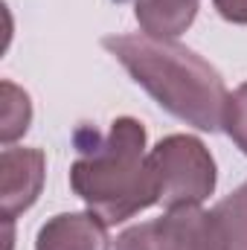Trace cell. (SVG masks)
Masks as SVG:
<instances>
[{
	"label": "cell",
	"instance_id": "6da1fadb",
	"mask_svg": "<svg viewBox=\"0 0 247 250\" xmlns=\"http://www.w3.org/2000/svg\"><path fill=\"white\" fill-rule=\"evenodd\" d=\"M102 47L148 90V96L198 131H221L227 114V84L221 73L195 50L148 35H108Z\"/></svg>",
	"mask_w": 247,
	"mask_h": 250
},
{
	"label": "cell",
	"instance_id": "7a4b0ae2",
	"mask_svg": "<svg viewBox=\"0 0 247 250\" xmlns=\"http://www.w3.org/2000/svg\"><path fill=\"white\" fill-rule=\"evenodd\" d=\"M70 187L108 227L160 201L157 181L145 154V128L134 117H120L93 148L70 166Z\"/></svg>",
	"mask_w": 247,
	"mask_h": 250
},
{
	"label": "cell",
	"instance_id": "3957f363",
	"mask_svg": "<svg viewBox=\"0 0 247 250\" xmlns=\"http://www.w3.org/2000/svg\"><path fill=\"white\" fill-rule=\"evenodd\" d=\"M148 163L166 209L201 207L215 192V160L192 134H169L151 151Z\"/></svg>",
	"mask_w": 247,
	"mask_h": 250
},
{
	"label": "cell",
	"instance_id": "277c9868",
	"mask_svg": "<svg viewBox=\"0 0 247 250\" xmlns=\"http://www.w3.org/2000/svg\"><path fill=\"white\" fill-rule=\"evenodd\" d=\"M114 250H227V239L215 209L172 207L166 215L120 233Z\"/></svg>",
	"mask_w": 247,
	"mask_h": 250
},
{
	"label": "cell",
	"instance_id": "5b68a950",
	"mask_svg": "<svg viewBox=\"0 0 247 250\" xmlns=\"http://www.w3.org/2000/svg\"><path fill=\"white\" fill-rule=\"evenodd\" d=\"M47 157L41 148H15L6 146L0 154V204L3 218L15 221V215L26 212L44 187Z\"/></svg>",
	"mask_w": 247,
	"mask_h": 250
},
{
	"label": "cell",
	"instance_id": "8992f818",
	"mask_svg": "<svg viewBox=\"0 0 247 250\" xmlns=\"http://www.w3.org/2000/svg\"><path fill=\"white\" fill-rule=\"evenodd\" d=\"M108 224L87 212H62L53 215L35 239V250H108Z\"/></svg>",
	"mask_w": 247,
	"mask_h": 250
},
{
	"label": "cell",
	"instance_id": "52a82bcc",
	"mask_svg": "<svg viewBox=\"0 0 247 250\" xmlns=\"http://www.w3.org/2000/svg\"><path fill=\"white\" fill-rule=\"evenodd\" d=\"M201 0H134V15L143 35L157 41H175L198 18Z\"/></svg>",
	"mask_w": 247,
	"mask_h": 250
},
{
	"label": "cell",
	"instance_id": "ba28073f",
	"mask_svg": "<svg viewBox=\"0 0 247 250\" xmlns=\"http://www.w3.org/2000/svg\"><path fill=\"white\" fill-rule=\"evenodd\" d=\"M212 209L221 221L227 250H247V184L221 198Z\"/></svg>",
	"mask_w": 247,
	"mask_h": 250
},
{
	"label": "cell",
	"instance_id": "9c48e42d",
	"mask_svg": "<svg viewBox=\"0 0 247 250\" xmlns=\"http://www.w3.org/2000/svg\"><path fill=\"white\" fill-rule=\"evenodd\" d=\"M29 123H32L29 96L21 87H15L12 82H3V128H0L3 146H12L18 137H23Z\"/></svg>",
	"mask_w": 247,
	"mask_h": 250
},
{
	"label": "cell",
	"instance_id": "30bf717a",
	"mask_svg": "<svg viewBox=\"0 0 247 250\" xmlns=\"http://www.w3.org/2000/svg\"><path fill=\"white\" fill-rule=\"evenodd\" d=\"M224 131L227 137L242 148L247 157V82L233 90V96L227 99V114H224Z\"/></svg>",
	"mask_w": 247,
	"mask_h": 250
},
{
	"label": "cell",
	"instance_id": "8fae6325",
	"mask_svg": "<svg viewBox=\"0 0 247 250\" xmlns=\"http://www.w3.org/2000/svg\"><path fill=\"white\" fill-rule=\"evenodd\" d=\"M212 6L218 9V15L230 23H247V0H212Z\"/></svg>",
	"mask_w": 247,
	"mask_h": 250
}]
</instances>
